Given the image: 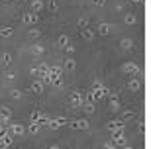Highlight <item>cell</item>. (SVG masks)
<instances>
[{
  "instance_id": "6da1fadb",
  "label": "cell",
  "mask_w": 151,
  "mask_h": 149,
  "mask_svg": "<svg viewBox=\"0 0 151 149\" xmlns=\"http://www.w3.org/2000/svg\"><path fill=\"white\" fill-rule=\"evenodd\" d=\"M61 73H63V67L59 65H51L49 71H47V78L53 86H63V78H61Z\"/></svg>"
},
{
  "instance_id": "7a4b0ae2",
  "label": "cell",
  "mask_w": 151,
  "mask_h": 149,
  "mask_svg": "<svg viewBox=\"0 0 151 149\" xmlns=\"http://www.w3.org/2000/svg\"><path fill=\"white\" fill-rule=\"evenodd\" d=\"M8 132L12 133V137H22L26 133V127L20 122H8Z\"/></svg>"
},
{
  "instance_id": "3957f363",
  "label": "cell",
  "mask_w": 151,
  "mask_h": 149,
  "mask_svg": "<svg viewBox=\"0 0 151 149\" xmlns=\"http://www.w3.org/2000/svg\"><path fill=\"white\" fill-rule=\"evenodd\" d=\"M90 92H92V100H98V102H100V100H104L108 96V94H110V89H106V86H104V84H100V86H96V89H92L90 90Z\"/></svg>"
},
{
  "instance_id": "277c9868",
  "label": "cell",
  "mask_w": 151,
  "mask_h": 149,
  "mask_svg": "<svg viewBox=\"0 0 151 149\" xmlns=\"http://www.w3.org/2000/svg\"><path fill=\"white\" fill-rule=\"evenodd\" d=\"M69 104H71V108H81L83 106V92L81 90H73L69 94Z\"/></svg>"
},
{
  "instance_id": "5b68a950",
  "label": "cell",
  "mask_w": 151,
  "mask_h": 149,
  "mask_svg": "<svg viewBox=\"0 0 151 149\" xmlns=\"http://www.w3.org/2000/svg\"><path fill=\"white\" fill-rule=\"evenodd\" d=\"M12 141H14V137H12V133L8 132V127H6L4 132L0 133V149H10Z\"/></svg>"
},
{
  "instance_id": "8992f818",
  "label": "cell",
  "mask_w": 151,
  "mask_h": 149,
  "mask_svg": "<svg viewBox=\"0 0 151 149\" xmlns=\"http://www.w3.org/2000/svg\"><path fill=\"white\" fill-rule=\"evenodd\" d=\"M71 130H77V132H81V130H86L88 127V120H84V118H77V120H69L67 124Z\"/></svg>"
},
{
  "instance_id": "52a82bcc",
  "label": "cell",
  "mask_w": 151,
  "mask_h": 149,
  "mask_svg": "<svg viewBox=\"0 0 151 149\" xmlns=\"http://www.w3.org/2000/svg\"><path fill=\"white\" fill-rule=\"evenodd\" d=\"M114 145H120V147H124V145L128 143L126 141V135H124V130H114L112 132V139H110Z\"/></svg>"
},
{
  "instance_id": "ba28073f",
  "label": "cell",
  "mask_w": 151,
  "mask_h": 149,
  "mask_svg": "<svg viewBox=\"0 0 151 149\" xmlns=\"http://www.w3.org/2000/svg\"><path fill=\"white\" fill-rule=\"evenodd\" d=\"M39 22V16L35 14V12H26L22 16V24L24 26H35V24Z\"/></svg>"
},
{
  "instance_id": "9c48e42d",
  "label": "cell",
  "mask_w": 151,
  "mask_h": 149,
  "mask_svg": "<svg viewBox=\"0 0 151 149\" xmlns=\"http://www.w3.org/2000/svg\"><path fill=\"white\" fill-rule=\"evenodd\" d=\"M122 71L126 73V75H132V77H135V75H139V67L135 65V63H124L122 65Z\"/></svg>"
},
{
  "instance_id": "30bf717a",
  "label": "cell",
  "mask_w": 151,
  "mask_h": 149,
  "mask_svg": "<svg viewBox=\"0 0 151 149\" xmlns=\"http://www.w3.org/2000/svg\"><path fill=\"white\" fill-rule=\"evenodd\" d=\"M10 118H12V110L6 104H2L0 106V122H2V124H8Z\"/></svg>"
},
{
  "instance_id": "8fae6325",
  "label": "cell",
  "mask_w": 151,
  "mask_h": 149,
  "mask_svg": "<svg viewBox=\"0 0 151 149\" xmlns=\"http://www.w3.org/2000/svg\"><path fill=\"white\" fill-rule=\"evenodd\" d=\"M98 35H110V32H112V26L110 24H106V22H102V24H98V28L94 30Z\"/></svg>"
},
{
  "instance_id": "7c38bea8",
  "label": "cell",
  "mask_w": 151,
  "mask_h": 149,
  "mask_svg": "<svg viewBox=\"0 0 151 149\" xmlns=\"http://www.w3.org/2000/svg\"><path fill=\"white\" fill-rule=\"evenodd\" d=\"M106 127H108V132L112 133L114 130H124V127H126V122L124 120H114V122H110Z\"/></svg>"
},
{
  "instance_id": "4fadbf2b",
  "label": "cell",
  "mask_w": 151,
  "mask_h": 149,
  "mask_svg": "<svg viewBox=\"0 0 151 149\" xmlns=\"http://www.w3.org/2000/svg\"><path fill=\"white\" fill-rule=\"evenodd\" d=\"M128 89L132 90V92H137V90L141 89V83H139V78H137V77H132V78L128 81Z\"/></svg>"
},
{
  "instance_id": "5bb4252c",
  "label": "cell",
  "mask_w": 151,
  "mask_h": 149,
  "mask_svg": "<svg viewBox=\"0 0 151 149\" xmlns=\"http://www.w3.org/2000/svg\"><path fill=\"white\" fill-rule=\"evenodd\" d=\"M29 89H32V92H34V94H43V83H41L39 78H35Z\"/></svg>"
},
{
  "instance_id": "9a60e30c",
  "label": "cell",
  "mask_w": 151,
  "mask_h": 149,
  "mask_svg": "<svg viewBox=\"0 0 151 149\" xmlns=\"http://www.w3.org/2000/svg\"><path fill=\"white\" fill-rule=\"evenodd\" d=\"M81 33H83V37L88 39V41H92V39L96 37V32L92 28H83V30H81Z\"/></svg>"
},
{
  "instance_id": "2e32d148",
  "label": "cell",
  "mask_w": 151,
  "mask_h": 149,
  "mask_svg": "<svg viewBox=\"0 0 151 149\" xmlns=\"http://www.w3.org/2000/svg\"><path fill=\"white\" fill-rule=\"evenodd\" d=\"M120 47H122L124 51H129V49H134V39H129V37H124L122 41H120Z\"/></svg>"
},
{
  "instance_id": "e0dca14e",
  "label": "cell",
  "mask_w": 151,
  "mask_h": 149,
  "mask_svg": "<svg viewBox=\"0 0 151 149\" xmlns=\"http://www.w3.org/2000/svg\"><path fill=\"white\" fill-rule=\"evenodd\" d=\"M63 69H65V71H75V69H77V63H75V59H71V57H67V59H65V63H63Z\"/></svg>"
},
{
  "instance_id": "ac0fdd59",
  "label": "cell",
  "mask_w": 151,
  "mask_h": 149,
  "mask_svg": "<svg viewBox=\"0 0 151 149\" xmlns=\"http://www.w3.org/2000/svg\"><path fill=\"white\" fill-rule=\"evenodd\" d=\"M43 8H45V4H43V0H32V12H43Z\"/></svg>"
},
{
  "instance_id": "d6986e66",
  "label": "cell",
  "mask_w": 151,
  "mask_h": 149,
  "mask_svg": "<svg viewBox=\"0 0 151 149\" xmlns=\"http://www.w3.org/2000/svg\"><path fill=\"white\" fill-rule=\"evenodd\" d=\"M81 108H83V110H84V114H88V116L96 112V106H94V102H84V104L81 106Z\"/></svg>"
},
{
  "instance_id": "ffe728a7",
  "label": "cell",
  "mask_w": 151,
  "mask_h": 149,
  "mask_svg": "<svg viewBox=\"0 0 151 149\" xmlns=\"http://www.w3.org/2000/svg\"><path fill=\"white\" fill-rule=\"evenodd\" d=\"M14 35V28H0V37H12Z\"/></svg>"
},
{
  "instance_id": "44dd1931",
  "label": "cell",
  "mask_w": 151,
  "mask_h": 149,
  "mask_svg": "<svg viewBox=\"0 0 151 149\" xmlns=\"http://www.w3.org/2000/svg\"><path fill=\"white\" fill-rule=\"evenodd\" d=\"M39 35H41V30H37V28H29L28 30V37L29 39H37Z\"/></svg>"
},
{
  "instance_id": "7402d4cb",
  "label": "cell",
  "mask_w": 151,
  "mask_h": 149,
  "mask_svg": "<svg viewBox=\"0 0 151 149\" xmlns=\"http://www.w3.org/2000/svg\"><path fill=\"white\" fill-rule=\"evenodd\" d=\"M69 43H71V41H69V37L65 33H61V35L57 37V45H59V47H65V45H69Z\"/></svg>"
},
{
  "instance_id": "603a6c76",
  "label": "cell",
  "mask_w": 151,
  "mask_h": 149,
  "mask_svg": "<svg viewBox=\"0 0 151 149\" xmlns=\"http://www.w3.org/2000/svg\"><path fill=\"white\" fill-rule=\"evenodd\" d=\"M39 127H41V126H39L37 122H29V126H28V132L32 133V135H35V133L39 132Z\"/></svg>"
},
{
  "instance_id": "cb8c5ba5",
  "label": "cell",
  "mask_w": 151,
  "mask_h": 149,
  "mask_svg": "<svg viewBox=\"0 0 151 149\" xmlns=\"http://www.w3.org/2000/svg\"><path fill=\"white\" fill-rule=\"evenodd\" d=\"M124 22L128 24V26H134V24L137 22V18H135V14H132V12H129V14H126V18H124Z\"/></svg>"
},
{
  "instance_id": "d4e9b609",
  "label": "cell",
  "mask_w": 151,
  "mask_h": 149,
  "mask_svg": "<svg viewBox=\"0 0 151 149\" xmlns=\"http://www.w3.org/2000/svg\"><path fill=\"white\" fill-rule=\"evenodd\" d=\"M29 51H32V53H34V55H41V53H43V45H39V43H35V45H32V47H29Z\"/></svg>"
},
{
  "instance_id": "484cf974",
  "label": "cell",
  "mask_w": 151,
  "mask_h": 149,
  "mask_svg": "<svg viewBox=\"0 0 151 149\" xmlns=\"http://www.w3.org/2000/svg\"><path fill=\"white\" fill-rule=\"evenodd\" d=\"M45 6H47V10H49V12H53V14H57V12H59V6H57V2H55V0H49V2H47Z\"/></svg>"
},
{
  "instance_id": "4316f807",
  "label": "cell",
  "mask_w": 151,
  "mask_h": 149,
  "mask_svg": "<svg viewBox=\"0 0 151 149\" xmlns=\"http://www.w3.org/2000/svg\"><path fill=\"white\" fill-rule=\"evenodd\" d=\"M49 118H47V116H45V114H41V116H39V120H37V124H39V126H41V127H49Z\"/></svg>"
},
{
  "instance_id": "83f0119b",
  "label": "cell",
  "mask_w": 151,
  "mask_h": 149,
  "mask_svg": "<svg viewBox=\"0 0 151 149\" xmlns=\"http://www.w3.org/2000/svg\"><path fill=\"white\" fill-rule=\"evenodd\" d=\"M10 96L14 100H20L24 96V92H22V90H18V89H10Z\"/></svg>"
},
{
  "instance_id": "f1b7e54d",
  "label": "cell",
  "mask_w": 151,
  "mask_h": 149,
  "mask_svg": "<svg viewBox=\"0 0 151 149\" xmlns=\"http://www.w3.org/2000/svg\"><path fill=\"white\" fill-rule=\"evenodd\" d=\"M10 63H12V53H8V51H6L4 55H2V65H4V67H8Z\"/></svg>"
},
{
  "instance_id": "f546056e",
  "label": "cell",
  "mask_w": 151,
  "mask_h": 149,
  "mask_svg": "<svg viewBox=\"0 0 151 149\" xmlns=\"http://www.w3.org/2000/svg\"><path fill=\"white\" fill-rule=\"evenodd\" d=\"M135 116V114H134V112H132V110H126V112H124V114H122V118H120V120H124V122H126V120H132V118H134Z\"/></svg>"
},
{
  "instance_id": "4dcf8cb0",
  "label": "cell",
  "mask_w": 151,
  "mask_h": 149,
  "mask_svg": "<svg viewBox=\"0 0 151 149\" xmlns=\"http://www.w3.org/2000/svg\"><path fill=\"white\" fill-rule=\"evenodd\" d=\"M39 116H41V112H39V110H34L32 114H29V122H37Z\"/></svg>"
},
{
  "instance_id": "1f68e13d",
  "label": "cell",
  "mask_w": 151,
  "mask_h": 149,
  "mask_svg": "<svg viewBox=\"0 0 151 149\" xmlns=\"http://www.w3.org/2000/svg\"><path fill=\"white\" fill-rule=\"evenodd\" d=\"M137 132H139L141 135H145V132H147V126H145V122H139V124H137Z\"/></svg>"
},
{
  "instance_id": "d6a6232c",
  "label": "cell",
  "mask_w": 151,
  "mask_h": 149,
  "mask_svg": "<svg viewBox=\"0 0 151 149\" xmlns=\"http://www.w3.org/2000/svg\"><path fill=\"white\" fill-rule=\"evenodd\" d=\"M55 124H57V127H63V126H67V124H69V120H67V118H57Z\"/></svg>"
},
{
  "instance_id": "836d02e7",
  "label": "cell",
  "mask_w": 151,
  "mask_h": 149,
  "mask_svg": "<svg viewBox=\"0 0 151 149\" xmlns=\"http://www.w3.org/2000/svg\"><path fill=\"white\" fill-rule=\"evenodd\" d=\"M78 28H81V30L88 28V20H86V18H78Z\"/></svg>"
},
{
  "instance_id": "e575fe53",
  "label": "cell",
  "mask_w": 151,
  "mask_h": 149,
  "mask_svg": "<svg viewBox=\"0 0 151 149\" xmlns=\"http://www.w3.org/2000/svg\"><path fill=\"white\" fill-rule=\"evenodd\" d=\"M104 149H116V145L112 143V141H104V145H102Z\"/></svg>"
},
{
  "instance_id": "d590c367",
  "label": "cell",
  "mask_w": 151,
  "mask_h": 149,
  "mask_svg": "<svg viewBox=\"0 0 151 149\" xmlns=\"http://www.w3.org/2000/svg\"><path fill=\"white\" fill-rule=\"evenodd\" d=\"M65 49H67V53H69V55H73V53H75V45H71V43H69V45H65Z\"/></svg>"
},
{
  "instance_id": "8d00e7d4",
  "label": "cell",
  "mask_w": 151,
  "mask_h": 149,
  "mask_svg": "<svg viewBox=\"0 0 151 149\" xmlns=\"http://www.w3.org/2000/svg\"><path fill=\"white\" fill-rule=\"evenodd\" d=\"M4 78H6V81H14V78H16V75H14V73H6Z\"/></svg>"
},
{
  "instance_id": "74e56055",
  "label": "cell",
  "mask_w": 151,
  "mask_h": 149,
  "mask_svg": "<svg viewBox=\"0 0 151 149\" xmlns=\"http://www.w3.org/2000/svg\"><path fill=\"white\" fill-rule=\"evenodd\" d=\"M92 4H94V6H104V4H106V0H92Z\"/></svg>"
},
{
  "instance_id": "f35d334b",
  "label": "cell",
  "mask_w": 151,
  "mask_h": 149,
  "mask_svg": "<svg viewBox=\"0 0 151 149\" xmlns=\"http://www.w3.org/2000/svg\"><path fill=\"white\" fill-rule=\"evenodd\" d=\"M6 127H8V124H2V122H0V133H2V132H4V130H6Z\"/></svg>"
},
{
  "instance_id": "ab89813d",
  "label": "cell",
  "mask_w": 151,
  "mask_h": 149,
  "mask_svg": "<svg viewBox=\"0 0 151 149\" xmlns=\"http://www.w3.org/2000/svg\"><path fill=\"white\" fill-rule=\"evenodd\" d=\"M100 84H102V83H100V81H98V78H96L94 83H92V89H96V86H100Z\"/></svg>"
},
{
  "instance_id": "60d3db41",
  "label": "cell",
  "mask_w": 151,
  "mask_h": 149,
  "mask_svg": "<svg viewBox=\"0 0 151 149\" xmlns=\"http://www.w3.org/2000/svg\"><path fill=\"white\" fill-rule=\"evenodd\" d=\"M49 149H61V145H57V143H53V145H49Z\"/></svg>"
},
{
  "instance_id": "b9f144b4",
  "label": "cell",
  "mask_w": 151,
  "mask_h": 149,
  "mask_svg": "<svg viewBox=\"0 0 151 149\" xmlns=\"http://www.w3.org/2000/svg\"><path fill=\"white\" fill-rule=\"evenodd\" d=\"M124 149H134V147H132V145H124Z\"/></svg>"
},
{
  "instance_id": "7bdbcfd3",
  "label": "cell",
  "mask_w": 151,
  "mask_h": 149,
  "mask_svg": "<svg viewBox=\"0 0 151 149\" xmlns=\"http://www.w3.org/2000/svg\"><path fill=\"white\" fill-rule=\"evenodd\" d=\"M2 2H12V0H2Z\"/></svg>"
}]
</instances>
